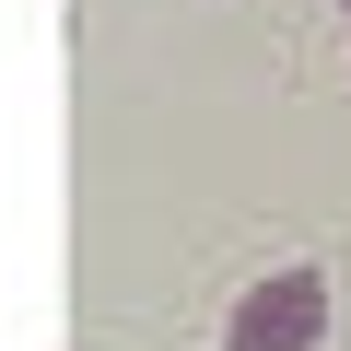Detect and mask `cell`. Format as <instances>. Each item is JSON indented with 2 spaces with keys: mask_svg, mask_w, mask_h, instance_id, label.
Here are the masks:
<instances>
[{
  "mask_svg": "<svg viewBox=\"0 0 351 351\" xmlns=\"http://www.w3.org/2000/svg\"><path fill=\"white\" fill-rule=\"evenodd\" d=\"M316 339H328V269H269L223 316V351H316Z\"/></svg>",
  "mask_w": 351,
  "mask_h": 351,
  "instance_id": "cell-1",
  "label": "cell"
}]
</instances>
